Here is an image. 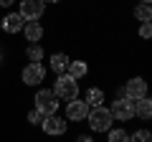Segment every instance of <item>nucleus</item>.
<instances>
[{"instance_id":"nucleus-5","label":"nucleus","mask_w":152,"mask_h":142,"mask_svg":"<svg viewBox=\"0 0 152 142\" xmlns=\"http://www.w3.org/2000/svg\"><path fill=\"white\" fill-rule=\"evenodd\" d=\"M23 86H41L46 81V66L43 64H26L20 71Z\"/></svg>"},{"instance_id":"nucleus-6","label":"nucleus","mask_w":152,"mask_h":142,"mask_svg":"<svg viewBox=\"0 0 152 142\" xmlns=\"http://www.w3.org/2000/svg\"><path fill=\"white\" fill-rule=\"evenodd\" d=\"M41 130H43V135H48V137H61V135H66V130H69V122H66V117H61L58 112H56V114H46Z\"/></svg>"},{"instance_id":"nucleus-3","label":"nucleus","mask_w":152,"mask_h":142,"mask_svg":"<svg viewBox=\"0 0 152 142\" xmlns=\"http://www.w3.org/2000/svg\"><path fill=\"white\" fill-rule=\"evenodd\" d=\"M109 112H112V117L117 122H129V119H134V102L122 97V91H119V94H114V102L109 107Z\"/></svg>"},{"instance_id":"nucleus-23","label":"nucleus","mask_w":152,"mask_h":142,"mask_svg":"<svg viewBox=\"0 0 152 142\" xmlns=\"http://www.w3.org/2000/svg\"><path fill=\"white\" fill-rule=\"evenodd\" d=\"M10 5H15V0H0V8H10Z\"/></svg>"},{"instance_id":"nucleus-26","label":"nucleus","mask_w":152,"mask_h":142,"mask_svg":"<svg viewBox=\"0 0 152 142\" xmlns=\"http://www.w3.org/2000/svg\"><path fill=\"white\" fill-rule=\"evenodd\" d=\"M140 3H147V5H150V0H140Z\"/></svg>"},{"instance_id":"nucleus-14","label":"nucleus","mask_w":152,"mask_h":142,"mask_svg":"<svg viewBox=\"0 0 152 142\" xmlns=\"http://www.w3.org/2000/svg\"><path fill=\"white\" fill-rule=\"evenodd\" d=\"M84 102H86L89 107H104V102H107V91L99 89V86H89L86 99H84Z\"/></svg>"},{"instance_id":"nucleus-8","label":"nucleus","mask_w":152,"mask_h":142,"mask_svg":"<svg viewBox=\"0 0 152 142\" xmlns=\"http://www.w3.org/2000/svg\"><path fill=\"white\" fill-rule=\"evenodd\" d=\"M26 20H41L46 13V3L43 0H20V8H18Z\"/></svg>"},{"instance_id":"nucleus-24","label":"nucleus","mask_w":152,"mask_h":142,"mask_svg":"<svg viewBox=\"0 0 152 142\" xmlns=\"http://www.w3.org/2000/svg\"><path fill=\"white\" fill-rule=\"evenodd\" d=\"M43 3H53V5H58V3H64V0H43Z\"/></svg>"},{"instance_id":"nucleus-2","label":"nucleus","mask_w":152,"mask_h":142,"mask_svg":"<svg viewBox=\"0 0 152 142\" xmlns=\"http://www.w3.org/2000/svg\"><path fill=\"white\" fill-rule=\"evenodd\" d=\"M51 91H53L58 99L71 102V99H79V91H81V89H79V81H76L74 76H69V74H58Z\"/></svg>"},{"instance_id":"nucleus-25","label":"nucleus","mask_w":152,"mask_h":142,"mask_svg":"<svg viewBox=\"0 0 152 142\" xmlns=\"http://www.w3.org/2000/svg\"><path fill=\"white\" fill-rule=\"evenodd\" d=\"M0 64H3V51H0Z\"/></svg>"},{"instance_id":"nucleus-15","label":"nucleus","mask_w":152,"mask_h":142,"mask_svg":"<svg viewBox=\"0 0 152 142\" xmlns=\"http://www.w3.org/2000/svg\"><path fill=\"white\" fill-rule=\"evenodd\" d=\"M134 117H140V119H150L152 117V99L150 97L134 99Z\"/></svg>"},{"instance_id":"nucleus-10","label":"nucleus","mask_w":152,"mask_h":142,"mask_svg":"<svg viewBox=\"0 0 152 142\" xmlns=\"http://www.w3.org/2000/svg\"><path fill=\"white\" fill-rule=\"evenodd\" d=\"M23 26H26V18H23L20 13H8V15L0 20V28H3V33H8V36L20 33Z\"/></svg>"},{"instance_id":"nucleus-19","label":"nucleus","mask_w":152,"mask_h":142,"mask_svg":"<svg viewBox=\"0 0 152 142\" xmlns=\"http://www.w3.org/2000/svg\"><path fill=\"white\" fill-rule=\"evenodd\" d=\"M129 142H152V132L150 130H134L129 135Z\"/></svg>"},{"instance_id":"nucleus-16","label":"nucleus","mask_w":152,"mask_h":142,"mask_svg":"<svg viewBox=\"0 0 152 142\" xmlns=\"http://www.w3.org/2000/svg\"><path fill=\"white\" fill-rule=\"evenodd\" d=\"M132 15H134V20H140V23H150L152 20V8L147 5V3H140V5H134Z\"/></svg>"},{"instance_id":"nucleus-17","label":"nucleus","mask_w":152,"mask_h":142,"mask_svg":"<svg viewBox=\"0 0 152 142\" xmlns=\"http://www.w3.org/2000/svg\"><path fill=\"white\" fill-rule=\"evenodd\" d=\"M26 56H28L31 64H41V61H43V46L41 43H28L26 46Z\"/></svg>"},{"instance_id":"nucleus-7","label":"nucleus","mask_w":152,"mask_h":142,"mask_svg":"<svg viewBox=\"0 0 152 142\" xmlns=\"http://www.w3.org/2000/svg\"><path fill=\"white\" fill-rule=\"evenodd\" d=\"M122 97H127V99H142V97H147V81L142 76H129L124 81V86H122Z\"/></svg>"},{"instance_id":"nucleus-4","label":"nucleus","mask_w":152,"mask_h":142,"mask_svg":"<svg viewBox=\"0 0 152 142\" xmlns=\"http://www.w3.org/2000/svg\"><path fill=\"white\" fill-rule=\"evenodd\" d=\"M33 102H36V109L43 112V114H56L58 112V97L51 89H38Z\"/></svg>"},{"instance_id":"nucleus-22","label":"nucleus","mask_w":152,"mask_h":142,"mask_svg":"<svg viewBox=\"0 0 152 142\" xmlns=\"http://www.w3.org/2000/svg\"><path fill=\"white\" fill-rule=\"evenodd\" d=\"M74 142H94V140H91L89 135H76V137H74Z\"/></svg>"},{"instance_id":"nucleus-20","label":"nucleus","mask_w":152,"mask_h":142,"mask_svg":"<svg viewBox=\"0 0 152 142\" xmlns=\"http://www.w3.org/2000/svg\"><path fill=\"white\" fill-rule=\"evenodd\" d=\"M43 119H46L43 112H38V109H31V112H28V124H33V127H36V124H43Z\"/></svg>"},{"instance_id":"nucleus-1","label":"nucleus","mask_w":152,"mask_h":142,"mask_svg":"<svg viewBox=\"0 0 152 142\" xmlns=\"http://www.w3.org/2000/svg\"><path fill=\"white\" fill-rule=\"evenodd\" d=\"M86 122L91 132H109L114 124V117L109 112V107H91L86 114Z\"/></svg>"},{"instance_id":"nucleus-13","label":"nucleus","mask_w":152,"mask_h":142,"mask_svg":"<svg viewBox=\"0 0 152 142\" xmlns=\"http://www.w3.org/2000/svg\"><path fill=\"white\" fill-rule=\"evenodd\" d=\"M71 56L66 51H53L51 53V71L53 74H66V66H69Z\"/></svg>"},{"instance_id":"nucleus-9","label":"nucleus","mask_w":152,"mask_h":142,"mask_svg":"<svg viewBox=\"0 0 152 142\" xmlns=\"http://www.w3.org/2000/svg\"><path fill=\"white\" fill-rule=\"evenodd\" d=\"M89 107L84 99H71L69 104H66V122H84L89 114Z\"/></svg>"},{"instance_id":"nucleus-21","label":"nucleus","mask_w":152,"mask_h":142,"mask_svg":"<svg viewBox=\"0 0 152 142\" xmlns=\"http://www.w3.org/2000/svg\"><path fill=\"white\" fill-rule=\"evenodd\" d=\"M142 41H150L152 38V23H142L140 26V33H137Z\"/></svg>"},{"instance_id":"nucleus-12","label":"nucleus","mask_w":152,"mask_h":142,"mask_svg":"<svg viewBox=\"0 0 152 142\" xmlns=\"http://www.w3.org/2000/svg\"><path fill=\"white\" fill-rule=\"evenodd\" d=\"M66 74H69V76H74L76 81H79V79H84L89 74V64L84 59H71L69 61V66H66Z\"/></svg>"},{"instance_id":"nucleus-11","label":"nucleus","mask_w":152,"mask_h":142,"mask_svg":"<svg viewBox=\"0 0 152 142\" xmlns=\"http://www.w3.org/2000/svg\"><path fill=\"white\" fill-rule=\"evenodd\" d=\"M23 36H26L28 43H38V41H43L46 28L41 26V20H26V26H23Z\"/></svg>"},{"instance_id":"nucleus-18","label":"nucleus","mask_w":152,"mask_h":142,"mask_svg":"<svg viewBox=\"0 0 152 142\" xmlns=\"http://www.w3.org/2000/svg\"><path fill=\"white\" fill-rule=\"evenodd\" d=\"M107 142H129V132L122 130V127H117V130H109L107 132Z\"/></svg>"}]
</instances>
